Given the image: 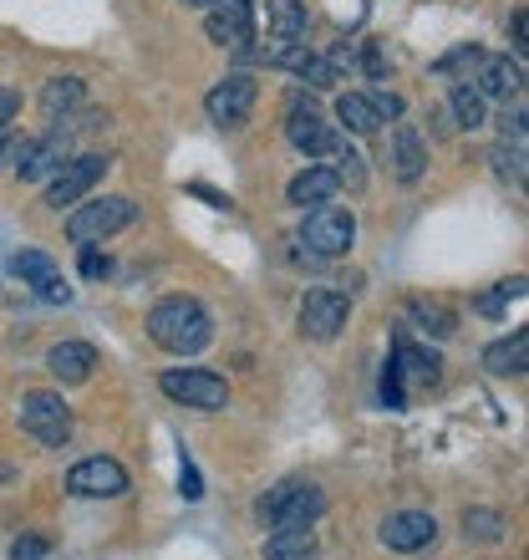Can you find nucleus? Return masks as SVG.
I'll list each match as a JSON object with an SVG mask.
<instances>
[{
	"label": "nucleus",
	"mask_w": 529,
	"mask_h": 560,
	"mask_svg": "<svg viewBox=\"0 0 529 560\" xmlns=\"http://www.w3.org/2000/svg\"><path fill=\"white\" fill-rule=\"evenodd\" d=\"M61 163H67V133H46L36 138V143L21 148V159H15V174H21V184H46V178L57 174Z\"/></svg>",
	"instance_id": "obj_15"
},
{
	"label": "nucleus",
	"mask_w": 529,
	"mask_h": 560,
	"mask_svg": "<svg viewBox=\"0 0 529 560\" xmlns=\"http://www.w3.org/2000/svg\"><path fill=\"white\" fill-rule=\"evenodd\" d=\"M509 31H515V46L525 51V11H515V21H509Z\"/></svg>",
	"instance_id": "obj_42"
},
{
	"label": "nucleus",
	"mask_w": 529,
	"mask_h": 560,
	"mask_svg": "<svg viewBox=\"0 0 529 560\" xmlns=\"http://www.w3.org/2000/svg\"><path fill=\"white\" fill-rule=\"evenodd\" d=\"M97 368V347L92 341H57L51 352H46V372L57 377L61 387H82Z\"/></svg>",
	"instance_id": "obj_16"
},
{
	"label": "nucleus",
	"mask_w": 529,
	"mask_h": 560,
	"mask_svg": "<svg viewBox=\"0 0 529 560\" xmlns=\"http://www.w3.org/2000/svg\"><path fill=\"white\" fill-rule=\"evenodd\" d=\"M473 92H479V97H499V103L525 97V67H519V61H509V57H479Z\"/></svg>",
	"instance_id": "obj_17"
},
{
	"label": "nucleus",
	"mask_w": 529,
	"mask_h": 560,
	"mask_svg": "<svg viewBox=\"0 0 529 560\" xmlns=\"http://www.w3.org/2000/svg\"><path fill=\"white\" fill-rule=\"evenodd\" d=\"M372 103H377V113H383V122H387V118H402V97H392V92H377Z\"/></svg>",
	"instance_id": "obj_39"
},
{
	"label": "nucleus",
	"mask_w": 529,
	"mask_h": 560,
	"mask_svg": "<svg viewBox=\"0 0 529 560\" xmlns=\"http://www.w3.org/2000/svg\"><path fill=\"white\" fill-rule=\"evenodd\" d=\"M184 5H193V11H214V5H224V0H184Z\"/></svg>",
	"instance_id": "obj_43"
},
{
	"label": "nucleus",
	"mask_w": 529,
	"mask_h": 560,
	"mask_svg": "<svg viewBox=\"0 0 529 560\" xmlns=\"http://www.w3.org/2000/svg\"><path fill=\"white\" fill-rule=\"evenodd\" d=\"M264 560H321V546L310 530H270L264 535Z\"/></svg>",
	"instance_id": "obj_25"
},
{
	"label": "nucleus",
	"mask_w": 529,
	"mask_h": 560,
	"mask_svg": "<svg viewBox=\"0 0 529 560\" xmlns=\"http://www.w3.org/2000/svg\"><path fill=\"white\" fill-rule=\"evenodd\" d=\"M383 402L387 408H408V387H402V372L387 362V372H383Z\"/></svg>",
	"instance_id": "obj_33"
},
{
	"label": "nucleus",
	"mask_w": 529,
	"mask_h": 560,
	"mask_svg": "<svg viewBox=\"0 0 529 560\" xmlns=\"http://www.w3.org/2000/svg\"><path fill=\"white\" fill-rule=\"evenodd\" d=\"M138 220V205H132L128 194H103V199H92V205H72L67 214V240L72 245H103L113 240L118 230Z\"/></svg>",
	"instance_id": "obj_3"
},
{
	"label": "nucleus",
	"mask_w": 529,
	"mask_h": 560,
	"mask_svg": "<svg viewBox=\"0 0 529 560\" xmlns=\"http://www.w3.org/2000/svg\"><path fill=\"white\" fill-rule=\"evenodd\" d=\"M479 57H484L479 46H458L454 57H443V61H438V72L448 77V72H458V67H479Z\"/></svg>",
	"instance_id": "obj_35"
},
{
	"label": "nucleus",
	"mask_w": 529,
	"mask_h": 560,
	"mask_svg": "<svg viewBox=\"0 0 529 560\" xmlns=\"http://www.w3.org/2000/svg\"><path fill=\"white\" fill-rule=\"evenodd\" d=\"M204 36L214 46H245L255 36V11L250 0H224V5H214V11L204 15Z\"/></svg>",
	"instance_id": "obj_14"
},
{
	"label": "nucleus",
	"mask_w": 529,
	"mask_h": 560,
	"mask_svg": "<svg viewBox=\"0 0 529 560\" xmlns=\"http://www.w3.org/2000/svg\"><path fill=\"white\" fill-rule=\"evenodd\" d=\"M67 494H77V500H118V494H128V469L118 458H103V454L82 458L67 474Z\"/></svg>",
	"instance_id": "obj_11"
},
{
	"label": "nucleus",
	"mask_w": 529,
	"mask_h": 560,
	"mask_svg": "<svg viewBox=\"0 0 529 560\" xmlns=\"http://www.w3.org/2000/svg\"><path fill=\"white\" fill-rule=\"evenodd\" d=\"M31 138H21V133H11V128H0V168H5V163H15L21 159V148H26Z\"/></svg>",
	"instance_id": "obj_36"
},
{
	"label": "nucleus",
	"mask_w": 529,
	"mask_h": 560,
	"mask_svg": "<svg viewBox=\"0 0 529 560\" xmlns=\"http://www.w3.org/2000/svg\"><path fill=\"white\" fill-rule=\"evenodd\" d=\"M362 67H367V77H383V72H387L383 51H377V46H367V57H362Z\"/></svg>",
	"instance_id": "obj_41"
},
{
	"label": "nucleus",
	"mask_w": 529,
	"mask_h": 560,
	"mask_svg": "<svg viewBox=\"0 0 529 560\" xmlns=\"http://www.w3.org/2000/svg\"><path fill=\"white\" fill-rule=\"evenodd\" d=\"M392 174L402 178V184H418V178L427 174V143L412 122H397L392 128Z\"/></svg>",
	"instance_id": "obj_18"
},
{
	"label": "nucleus",
	"mask_w": 529,
	"mask_h": 560,
	"mask_svg": "<svg viewBox=\"0 0 529 560\" xmlns=\"http://www.w3.org/2000/svg\"><path fill=\"white\" fill-rule=\"evenodd\" d=\"M82 97H87V82H82V77H51L42 88V113L57 122V118H67Z\"/></svg>",
	"instance_id": "obj_26"
},
{
	"label": "nucleus",
	"mask_w": 529,
	"mask_h": 560,
	"mask_svg": "<svg viewBox=\"0 0 529 560\" xmlns=\"http://www.w3.org/2000/svg\"><path fill=\"white\" fill-rule=\"evenodd\" d=\"M392 368L408 377V383H418V387H433L443 377V362H438V352L433 347H412L408 337L397 341V352H392Z\"/></svg>",
	"instance_id": "obj_21"
},
{
	"label": "nucleus",
	"mask_w": 529,
	"mask_h": 560,
	"mask_svg": "<svg viewBox=\"0 0 529 560\" xmlns=\"http://www.w3.org/2000/svg\"><path fill=\"white\" fill-rule=\"evenodd\" d=\"M163 398L184 402V408H199V413H224L230 408V387H224L220 372L209 368H168L158 377Z\"/></svg>",
	"instance_id": "obj_4"
},
{
	"label": "nucleus",
	"mask_w": 529,
	"mask_h": 560,
	"mask_svg": "<svg viewBox=\"0 0 529 560\" xmlns=\"http://www.w3.org/2000/svg\"><path fill=\"white\" fill-rule=\"evenodd\" d=\"M499 128H504V138H515V143H525V97H509V103H504Z\"/></svg>",
	"instance_id": "obj_32"
},
{
	"label": "nucleus",
	"mask_w": 529,
	"mask_h": 560,
	"mask_svg": "<svg viewBox=\"0 0 529 560\" xmlns=\"http://www.w3.org/2000/svg\"><path fill=\"white\" fill-rule=\"evenodd\" d=\"M107 270H113V266H107V255H97L92 245H82V276L97 280V276H107Z\"/></svg>",
	"instance_id": "obj_38"
},
{
	"label": "nucleus",
	"mask_w": 529,
	"mask_h": 560,
	"mask_svg": "<svg viewBox=\"0 0 529 560\" xmlns=\"http://www.w3.org/2000/svg\"><path fill=\"white\" fill-rule=\"evenodd\" d=\"M11 560H46V540H36V535L15 540V546H11Z\"/></svg>",
	"instance_id": "obj_37"
},
{
	"label": "nucleus",
	"mask_w": 529,
	"mask_h": 560,
	"mask_svg": "<svg viewBox=\"0 0 529 560\" xmlns=\"http://www.w3.org/2000/svg\"><path fill=\"white\" fill-rule=\"evenodd\" d=\"M178 489H184V500H204V485H199V469L189 464V454L178 458Z\"/></svg>",
	"instance_id": "obj_34"
},
{
	"label": "nucleus",
	"mask_w": 529,
	"mask_h": 560,
	"mask_svg": "<svg viewBox=\"0 0 529 560\" xmlns=\"http://www.w3.org/2000/svg\"><path fill=\"white\" fill-rule=\"evenodd\" d=\"M408 322L418 326L423 337H433V341H448L458 331L454 306H443V301H433V295H412V301H408Z\"/></svg>",
	"instance_id": "obj_20"
},
{
	"label": "nucleus",
	"mask_w": 529,
	"mask_h": 560,
	"mask_svg": "<svg viewBox=\"0 0 529 560\" xmlns=\"http://www.w3.org/2000/svg\"><path fill=\"white\" fill-rule=\"evenodd\" d=\"M326 515V494L310 479H280L260 500V525L264 530H310Z\"/></svg>",
	"instance_id": "obj_2"
},
{
	"label": "nucleus",
	"mask_w": 529,
	"mask_h": 560,
	"mask_svg": "<svg viewBox=\"0 0 529 560\" xmlns=\"http://www.w3.org/2000/svg\"><path fill=\"white\" fill-rule=\"evenodd\" d=\"M448 107H454V118L463 133H473V128H484V97L469 88V82H454V92H448Z\"/></svg>",
	"instance_id": "obj_27"
},
{
	"label": "nucleus",
	"mask_w": 529,
	"mask_h": 560,
	"mask_svg": "<svg viewBox=\"0 0 529 560\" xmlns=\"http://www.w3.org/2000/svg\"><path fill=\"white\" fill-rule=\"evenodd\" d=\"M21 428L42 448H67L72 443V408L61 402V393H26L21 398Z\"/></svg>",
	"instance_id": "obj_7"
},
{
	"label": "nucleus",
	"mask_w": 529,
	"mask_h": 560,
	"mask_svg": "<svg viewBox=\"0 0 529 560\" xmlns=\"http://www.w3.org/2000/svg\"><path fill=\"white\" fill-rule=\"evenodd\" d=\"M337 122L356 138H372L377 128H383V113H377V103L362 97V92H341L337 97Z\"/></svg>",
	"instance_id": "obj_23"
},
{
	"label": "nucleus",
	"mask_w": 529,
	"mask_h": 560,
	"mask_svg": "<svg viewBox=\"0 0 529 560\" xmlns=\"http://www.w3.org/2000/svg\"><path fill=\"white\" fill-rule=\"evenodd\" d=\"M346 322H352V301L341 291H331V285L306 291V301H301V331L310 341H337Z\"/></svg>",
	"instance_id": "obj_10"
},
{
	"label": "nucleus",
	"mask_w": 529,
	"mask_h": 560,
	"mask_svg": "<svg viewBox=\"0 0 529 560\" xmlns=\"http://www.w3.org/2000/svg\"><path fill=\"white\" fill-rule=\"evenodd\" d=\"M11 270L21 276V285H31L36 295L57 301V306H67V301H72V285L61 280V266L46 250H15L11 255Z\"/></svg>",
	"instance_id": "obj_13"
},
{
	"label": "nucleus",
	"mask_w": 529,
	"mask_h": 560,
	"mask_svg": "<svg viewBox=\"0 0 529 560\" xmlns=\"http://www.w3.org/2000/svg\"><path fill=\"white\" fill-rule=\"evenodd\" d=\"M494 168H499L504 178H515V184H525V143H499L494 148Z\"/></svg>",
	"instance_id": "obj_30"
},
{
	"label": "nucleus",
	"mask_w": 529,
	"mask_h": 560,
	"mask_svg": "<svg viewBox=\"0 0 529 560\" xmlns=\"http://www.w3.org/2000/svg\"><path fill=\"white\" fill-rule=\"evenodd\" d=\"M255 103H260V82H255L250 72H230L224 82H214L209 88V97H204V113H209V122L214 128H245L250 122V113H255Z\"/></svg>",
	"instance_id": "obj_6"
},
{
	"label": "nucleus",
	"mask_w": 529,
	"mask_h": 560,
	"mask_svg": "<svg viewBox=\"0 0 529 560\" xmlns=\"http://www.w3.org/2000/svg\"><path fill=\"white\" fill-rule=\"evenodd\" d=\"M356 240V214L341 205H316L301 224V245H306L316 260H337V255L352 250Z\"/></svg>",
	"instance_id": "obj_5"
},
{
	"label": "nucleus",
	"mask_w": 529,
	"mask_h": 560,
	"mask_svg": "<svg viewBox=\"0 0 529 560\" xmlns=\"http://www.w3.org/2000/svg\"><path fill=\"white\" fill-rule=\"evenodd\" d=\"M484 368L494 372V377H519V372L529 368V331H515L509 341L484 347Z\"/></svg>",
	"instance_id": "obj_24"
},
{
	"label": "nucleus",
	"mask_w": 529,
	"mask_h": 560,
	"mask_svg": "<svg viewBox=\"0 0 529 560\" xmlns=\"http://www.w3.org/2000/svg\"><path fill=\"white\" fill-rule=\"evenodd\" d=\"M285 138H291L295 153H306V159H337L341 148H346V133L331 128V122L316 113V107H291V118H285Z\"/></svg>",
	"instance_id": "obj_9"
},
{
	"label": "nucleus",
	"mask_w": 529,
	"mask_h": 560,
	"mask_svg": "<svg viewBox=\"0 0 529 560\" xmlns=\"http://www.w3.org/2000/svg\"><path fill=\"white\" fill-rule=\"evenodd\" d=\"M15 107H21V97H15V92H5V88H0V128H11Z\"/></svg>",
	"instance_id": "obj_40"
},
{
	"label": "nucleus",
	"mask_w": 529,
	"mask_h": 560,
	"mask_svg": "<svg viewBox=\"0 0 529 560\" xmlns=\"http://www.w3.org/2000/svg\"><path fill=\"white\" fill-rule=\"evenodd\" d=\"M519 295H525V276L504 280V285H494L489 295H479V311H484V316H499V311L509 306V301H519Z\"/></svg>",
	"instance_id": "obj_29"
},
{
	"label": "nucleus",
	"mask_w": 529,
	"mask_h": 560,
	"mask_svg": "<svg viewBox=\"0 0 529 560\" xmlns=\"http://www.w3.org/2000/svg\"><path fill=\"white\" fill-rule=\"evenodd\" d=\"M463 535H473V540H499L504 535V515L499 510H463Z\"/></svg>",
	"instance_id": "obj_28"
},
{
	"label": "nucleus",
	"mask_w": 529,
	"mask_h": 560,
	"mask_svg": "<svg viewBox=\"0 0 529 560\" xmlns=\"http://www.w3.org/2000/svg\"><path fill=\"white\" fill-rule=\"evenodd\" d=\"M438 540V520L427 510H397V515L383 520V546L397 550V556H418Z\"/></svg>",
	"instance_id": "obj_12"
},
{
	"label": "nucleus",
	"mask_w": 529,
	"mask_h": 560,
	"mask_svg": "<svg viewBox=\"0 0 529 560\" xmlns=\"http://www.w3.org/2000/svg\"><path fill=\"white\" fill-rule=\"evenodd\" d=\"M337 178L346 184V189H362V184H367V174H362V159L352 153V143L337 153Z\"/></svg>",
	"instance_id": "obj_31"
},
{
	"label": "nucleus",
	"mask_w": 529,
	"mask_h": 560,
	"mask_svg": "<svg viewBox=\"0 0 529 560\" xmlns=\"http://www.w3.org/2000/svg\"><path fill=\"white\" fill-rule=\"evenodd\" d=\"M148 337H153V347L174 357H199L214 341V322L193 295H163L158 306L148 311Z\"/></svg>",
	"instance_id": "obj_1"
},
{
	"label": "nucleus",
	"mask_w": 529,
	"mask_h": 560,
	"mask_svg": "<svg viewBox=\"0 0 529 560\" xmlns=\"http://www.w3.org/2000/svg\"><path fill=\"white\" fill-rule=\"evenodd\" d=\"M306 0H264V31L270 42H301L306 36Z\"/></svg>",
	"instance_id": "obj_22"
},
{
	"label": "nucleus",
	"mask_w": 529,
	"mask_h": 560,
	"mask_svg": "<svg viewBox=\"0 0 529 560\" xmlns=\"http://www.w3.org/2000/svg\"><path fill=\"white\" fill-rule=\"evenodd\" d=\"M103 174H107V159H103V153H82V159H67L57 174L46 178V205H51V209L82 205V199H87V194L103 184Z\"/></svg>",
	"instance_id": "obj_8"
},
{
	"label": "nucleus",
	"mask_w": 529,
	"mask_h": 560,
	"mask_svg": "<svg viewBox=\"0 0 529 560\" xmlns=\"http://www.w3.org/2000/svg\"><path fill=\"white\" fill-rule=\"evenodd\" d=\"M291 205H301V209H316V205H331V199H337L341 194V178H337V168H331V163H310L306 174H295L291 178Z\"/></svg>",
	"instance_id": "obj_19"
}]
</instances>
